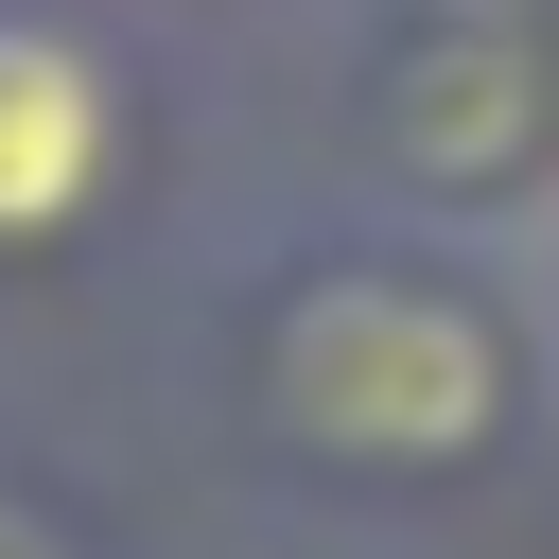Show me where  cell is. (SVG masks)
<instances>
[{
	"instance_id": "2",
	"label": "cell",
	"mask_w": 559,
	"mask_h": 559,
	"mask_svg": "<svg viewBox=\"0 0 559 559\" xmlns=\"http://www.w3.org/2000/svg\"><path fill=\"white\" fill-rule=\"evenodd\" d=\"M122 175H140V52L87 0H0V280L87 262Z\"/></svg>"
},
{
	"instance_id": "1",
	"label": "cell",
	"mask_w": 559,
	"mask_h": 559,
	"mask_svg": "<svg viewBox=\"0 0 559 559\" xmlns=\"http://www.w3.org/2000/svg\"><path fill=\"white\" fill-rule=\"evenodd\" d=\"M192 349H210L227 437L280 472H332V489H454L559 384L542 297H507L454 227H384V210L245 245Z\"/></svg>"
},
{
	"instance_id": "4",
	"label": "cell",
	"mask_w": 559,
	"mask_h": 559,
	"mask_svg": "<svg viewBox=\"0 0 559 559\" xmlns=\"http://www.w3.org/2000/svg\"><path fill=\"white\" fill-rule=\"evenodd\" d=\"M542 349H559V262H542Z\"/></svg>"
},
{
	"instance_id": "5",
	"label": "cell",
	"mask_w": 559,
	"mask_h": 559,
	"mask_svg": "<svg viewBox=\"0 0 559 559\" xmlns=\"http://www.w3.org/2000/svg\"><path fill=\"white\" fill-rule=\"evenodd\" d=\"M87 17H105V0H87Z\"/></svg>"
},
{
	"instance_id": "3",
	"label": "cell",
	"mask_w": 559,
	"mask_h": 559,
	"mask_svg": "<svg viewBox=\"0 0 559 559\" xmlns=\"http://www.w3.org/2000/svg\"><path fill=\"white\" fill-rule=\"evenodd\" d=\"M0 559H87V524H70L35 472H0Z\"/></svg>"
}]
</instances>
